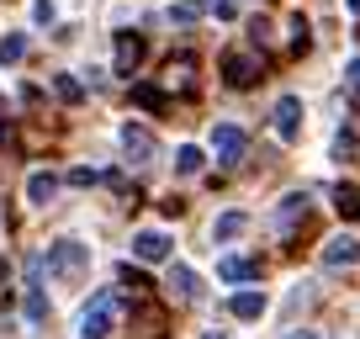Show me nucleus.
<instances>
[{"label":"nucleus","instance_id":"obj_10","mask_svg":"<svg viewBox=\"0 0 360 339\" xmlns=\"http://www.w3.org/2000/svg\"><path fill=\"white\" fill-rule=\"evenodd\" d=\"M138 58H143V37L133 32H117V75H133Z\"/></svg>","mask_w":360,"mask_h":339},{"label":"nucleus","instance_id":"obj_1","mask_svg":"<svg viewBox=\"0 0 360 339\" xmlns=\"http://www.w3.org/2000/svg\"><path fill=\"white\" fill-rule=\"evenodd\" d=\"M117 324H122V297L117 292H96L85 302V313H79V334L85 339H112Z\"/></svg>","mask_w":360,"mask_h":339},{"label":"nucleus","instance_id":"obj_6","mask_svg":"<svg viewBox=\"0 0 360 339\" xmlns=\"http://www.w3.org/2000/svg\"><path fill=\"white\" fill-rule=\"evenodd\" d=\"M244 127H233V122H223V127H212V154L223 159V165H238L244 159Z\"/></svg>","mask_w":360,"mask_h":339},{"label":"nucleus","instance_id":"obj_12","mask_svg":"<svg viewBox=\"0 0 360 339\" xmlns=\"http://www.w3.org/2000/svg\"><path fill=\"white\" fill-rule=\"evenodd\" d=\"M255 271H259V265L244 260V255H223V260H217V276H223V281H249Z\"/></svg>","mask_w":360,"mask_h":339},{"label":"nucleus","instance_id":"obj_28","mask_svg":"<svg viewBox=\"0 0 360 339\" xmlns=\"http://www.w3.org/2000/svg\"><path fill=\"white\" fill-rule=\"evenodd\" d=\"M286 339H318V334H313V328H302V334H286Z\"/></svg>","mask_w":360,"mask_h":339},{"label":"nucleus","instance_id":"obj_15","mask_svg":"<svg viewBox=\"0 0 360 339\" xmlns=\"http://www.w3.org/2000/svg\"><path fill=\"white\" fill-rule=\"evenodd\" d=\"M22 58H27V32H6V37H0V69L22 64Z\"/></svg>","mask_w":360,"mask_h":339},{"label":"nucleus","instance_id":"obj_21","mask_svg":"<svg viewBox=\"0 0 360 339\" xmlns=\"http://www.w3.org/2000/svg\"><path fill=\"white\" fill-rule=\"evenodd\" d=\"M53 91L64 96V101H79V96H85V85H79L75 75H58V79H53Z\"/></svg>","mask_w":360,"mask_h":339},{"label":"nucleus","instance_id":"obj_19","mask_svg":"<svg viewBox=\"0 0 360 339\" xmlns=\"http://www.w3.org/2000/svg\"><path fill=\"white\" fill-rule=\"evenodd\" d=\"M228 307H233V318H259V313H265V297H259V292H233Z\"/></svg>","mask_w":360,"mask_h":339},{"label":"nucleus","instance_id":"obj_5","mask_svg":"<svg viewBox=\"0 0 360 339\" xmlns=\"http://www.w3.org/2000/svg\"><path fill=\"white\" fill-rule=\"evenodd\" d=\"M302 101H297V96H281V101H276V138H281V143H297V138H302Z\"/></svg>","mask_w":360,"mask_h":339},{"label":"nucleus","instance_id":"obj_26","mask_svg":"<svg viewBox=\"0 0 360 339\" xmlns=\"http://www.w3.org/2000/svg\"><path fill=\"white\" fill-rule=\"evenodd\" d=\"M345 79H349V91L360 85V58H349V64H345Z\"/></svg>","mask_w":360,"mask_h":339},{"label":"nucleus","instance_id":"obj_2","mask_svg":"<svg viewBox=\"0 0 360 339\" xmlns=\"http://www.w3.org/2000/svg\"><path fill=\"white\" fill-rule=\"evenodd\" d=\"M48 276H58V281H79V276L90 271V244H79V238H58L53 249L43 255Z\"/></svg>","mask_w":360,"mask_h":339},{"label":"nucleus","instance_id":"obj_30","mask_svg":"<svg viewBox=\"0 0 360 339\" xmlns=\"http://www.w3.org/2000/svg\"><path fill=\"white\" fill-rule=\"evenodd\" d=\"M349 11H355V16H360V0H349Z\"/></svg>","mask_w":360,"mask_h":339},{"label":"nucleus","instance_id":"obj_29","mask_svg":"<svg viewBox=\"0 0 360 339\" xmlns=\"http://www.w3.org/2000/svg\"><path fill=\"white\" fill-rule=\"evenodd\" d=\"M202 339H228V334H223V328H212V334H202Z\"/></svg>","mask_w":360,"mask_h":339},{"label":"nucleus","instance_id":"obj_17","mask_svg":"<svg viewBox=\"0 0 360 339\" xmlns=\"http://www.w3.org/2000/svg\"><path fill=\"white\" fill-rule=\"evenodd\" d=\"M202 16H207V0H175V6H169V22H180V27L202 22Z\"/></svg>","mask_w":360,"mask_h":339},{"label":"nucleus","instance_id":"obj_8","mask_svg":"<svg viewBox=\"0 0 360 339\" xmlns=\"http://www.w3.org/2000/svg\"><path fill=\"white\" fill-rule=\"evenodd\" d=\"M323 265H328V271H339V265H360V238L355 234H334L323 244Z\"/></svg>","mask_w":360,"mask_h":339},{"label":"nucleus","instance_id":"obj_25","mask_svg":"<svg viewBox=\"0 0 360 339\" xmlns=\"http://www.w3.org/2000/svg\"><path fill=\"white\" fill-rule=\"evenodd\" d=\"M96 181H101V175H96V170H85V165L69 170V186H96Z\"/></svg>","mask_w":360,"mask_h":339},{"label":"nucleus","instance_id":"obj_24","mask_svg":"<svg viewBox=\"0 0 360 339\" xmlns=\"http://www.w3.org/2000/svg\"><path fill=\"white\" fill-rule=\"evenodd\" d=\"M53 16H58V11H53V0H37V6H32V22H37V27H48Z\"/></svg>","mask_w":360,"mask_h":339},{"label":"nucleus","instance_id":"obj_27","mask_svg":"<svg viewBox=\"0 0 360 339\" xmlns=\"http://www.w3.org/2000/svg\"><path fill=\"white\" fill-rule=\"evenodd\" d=\"M6 281H11V271H6V260H0V307L11 302V292H6Z\"/></svg>","mask_w":360,"mask_h":339},{"label":"nucleus","instance_id":"obj_13","mask_svg":"<svg viewBox=\"0 0 360 339\" xmlns=\"http://www.w3.org/2000/svg\"><path fill=\"white\" fill-rule=\"evenodd\" d=\"M334 159H339V165H360V133L339 127V133H334Z\"/></svg>","mask_w":360,"mask_h":339},{"label":"nucleus","instance_id":"obj_23","mask_svg":"<svg viewBox=\"0 0 360 339\" xmlns=\"http://www.w3.org/2000/svg\"><path fill=\"white\" fill-rule=\"evenodd\" d=\"M339 212L360 217V191H355V186H339Z\"/></svg>","mask_w":360,"mask_h":339},{"label":"nucleus","instance_id":"obj_7","mask_svg":"<svg viewBox=\"0 0 360 339\" xmlns=\"http://www.w3.org/2000/svg\"><path fill=\"white\" fill-rule=\"evenodd\" d=\"M169 249H175V238L169 234H159V228H143V234H133V255L138 260H169Z\"/></svg>","mask_w":360,"mask_h":339},{"label":"nucleus","instance_id":"obj_9","mask_svg":"<svg viewBox=\"0 0 360 339\" xmlns=\"http://www.w3.org/2000/svg\"><path fill=\"white\" fill-rule=\"evenodd\" d=\"M169 292H175L180 302H196V297H202V281H196L191 265H169Z\"/></svg>","mask_w":360,"mask_h":339},{"label":"nucleus","instance_id":"obj_22","mask_svg":"<svg viewBox=\"0 0 360 339\" xmlns=\"http://www.w3.org/2000/svg\"><path fill=\"white\" fill-rule=\"evenodd\" d=\"M307 32H313V27H307L302 16H292V53H307V43H313Z\"/></svg>","mask_w":360,"mask_h":339},{"label":"nucleus","instance_id":"obj_11","mask_svg":"<svg viewBox=\"0 0 360 339\" xmlns=\"http://www.w3.org/2000/svg\"><path fill=\"white\" fill-rule=\"evenodd\" d=\"M58 191V175H48V170H37V175H27V202L32 207H48Z\"/></svg>","mask_w":360,"mask_h":339},{"label":"nucleus","instance_id":"obj_18","mask_svg":"<svg viewBox=\"0 0 360 339\" xmlns=\"http://www.w3.org/2000/svg\"><path fill=\"white\" fill-rule=\"evenodd\" d=\"M297 217H307V191H292V196H286V202H281V212H276V223H281V228H292Z\"/></svg>","mask_w":360,"mask_h":339},{"label":"nucleus","instance_id":"obj_3","mask_svg":"<svg viewBox=\"0 0 360 339\" xmlns=\"http://www.w3.org/2000/svg\"><path fill=\"white\" fill-rule=\"evenodd\" d=\"M122 154H127V165H154V154H159V143H154V133L148 127H138V122H122Z\"/></svg>","mask_w":360,"mask_h":339},{"label":"nucleus","instance_id":"obj_4","mask_svg":"<svg viewBox=\"0 0 360 339\" xmlns=\"http://www.w3.org/2000/svg\"><path fill=\"white\" fill-rule=\"evenodd\" d=\"M259 69H265L259 53H223V79L233 85V91H249V85L259 79Z\"/></svg>","mask_w":360,"mask_h":339},{"label":"nucleus","instance_id":"obj_14","mask_svg":"<svg viewBox=\"0 0 360 339\" xmlns=\"http://www.w3.org/2000/svg\"><path fill=\"white\" fill-rule=\"evenodd\" d=\"M244 228H249V217H244V212H223V217L212 223V238H217V244H228V238H238Z\"/></svg>","mask_w":360,"mask_h":339},{"label":"nucleus","instance_id":"obj_20","mask_svg":"<svg viewBox=\"0 0 360 339\" xmlns=\"http://www.w3.org/2000/svg\"><path fill=\"white\" fill-rule=\"evenodd\" d=\"M133 101L148 106V112H159V106H165V91H159V85H133Z\"/></svg>","mask_w":360,"mask_h":339},{"label":"nucleus","instance_id":"obj_16","mask_svg":"<svg viewBox=\"0 0 360 339\" xmlns=\"http://www.w3.org/2000/svg\"><path fill=\"white\" fill-rule=\"evenodd\" d=\"M202 165H207V154H202L196 143H180V148H175V175H196Z\"/></svg>","mask_w":360,"mask_h":339}]
</instances>
